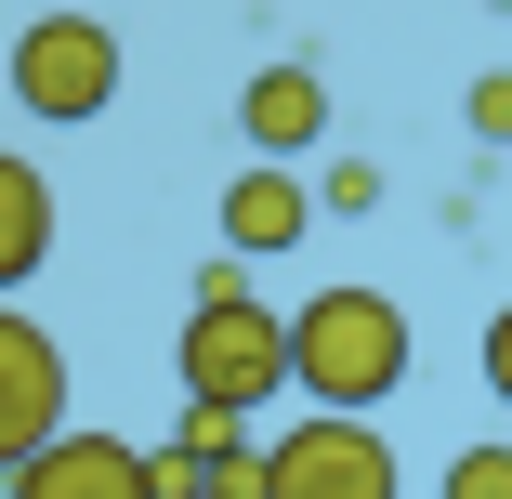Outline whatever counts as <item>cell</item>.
I'll return each mask as SVG.
<instances>
[{
  "label": "cell",
  "instance_id": "1",
  "mask_svg": "<svg viewBox=\"0 0 512 499\" xmlns=\"http://www.w3.org/2000/svg\"><path fill=\"white\" fill-rule=\"evenodd\" d=\"M394 381H407V316L381 303V289H316V303L289 316V394L302 408L368 421Z\"/></svg>",
  "mask_w": 512,
  "mask_h": 499
},
{
  "label": "cell",
  "instance_id": "2",
  "mask_svg": "<svg viewBox=\"0 0 512 499\" xmlns=\"http://www.w3.org/2000/svg\"><path fill=\"white\" fill-rule=\"evenodd\" d=\"M0 92L40 119V132H79V119H106L119 106V27L106 14H40L0 40Z\"/></svg>",
  "mask_w": 512,
  "mask_h": 499
},
{
  "label": "cell",
  "instance_id": "3",
  "mask_svg": "<svg viewBox=\"0 0 512 499\" xmlns=\"http://www.w3.org/2000/svg\"><path fill=\"white\" fill-rule=\"evenodd\" d=\"M184 394H197V408H276V394H289V329L263 303L184 316Z\"/></svg>",
  "mask_w": 512,
  "mask_h": 499
},
{
  "label": "cell",
  "instance_id": "4",
  "mask_svg": "<svg viewBox=\"0 0 512 499\" xmlns=\"http://www.w3.org/2000/svg\"><path fill=\"white\" fill-rule=\"evenodd\" d=\"M263 473H276V499H394V447H381V421H342V408L289 421V434L263 447Z\"/></svg>",
  "mask_w": 512,
  "mask_h": 499
},
{
  "label": "cell",
  "instance_id": "5",
  "mask_svg": "<svg viewBox=\"0 0 512 499\" xmlns=\"http://www.w3.org/2000/svg\"><path fill=\"white\" fill-rule=\"evenodd\" d=\"M0 499H158V447H132V434H53V447H27L14 473H0Z\"/></svg>",
  "mask_w": 512,
  "mask_h": 499
},
{
  "label": "cell",
  "instance_id": "6",
  "mask_svg": "<svg viewBox=\"0 0 512 499\" xmlns=\"http://www.w3.org/2000/svg\"><path fill=\"white\" fill-rule=\"evenodd\" d=\"M53 434H66V342L0 303V473L27 447H53Z\"/></svg>",
  "mask_w": 512,
  "mask_h": 499
},
{
  "label": "cell",
  "instance_id": "7",
  "mask_svg": "<svg viewBox=\"0 0 512 499\" xmlns=\"http://www.w3.org/2000/svg\"><path fill=\"white\" fill-rule=\"evenodd\" d=\"M316 237V184H302L289 158H250L237 184H224V250L237 263H276V250H302Z\"/></svg>",
  "mask_w": 512,
  "mask_h": 499
},
{
  "label": "cell",
  "instance_id": "8",
  "mask_svg": "<svg viewBox=\"0 0 512 499\" xmlns=\"http://www.w3.org/2000/svg\"><path fill=\"white\" fill-rule=\"evenodd\" d=\"M237 132H250V158H302V145H329V79L302 66V53L250 66V92H237Z\"/></svg>",
  "mask_w": 512,
  "mask_h": 499
},
{
  "label": "cell",
  "instance_id": "9",
  "mask_svg": "<svg viewBox=\"0 0 512 499\" xmlns=\"http://www.w3.org/2000/svg\"><path fill=\"white\" fill-rule=\"evenodd\" d=\"M53 263V184H40V158H14L0 145V303Z\"/></svg>",
  "mask_w": 512,
  "mask_h": 499
},
{
  "label": "cell",
  "instance_id": "10",
  "mask_svg": "<svg viewBox=\"0 0 512 499\" xmlns=\"http://www.w3.org/2000/svg\"><path fill=\"white\" fill-rule=\"evenodd\" d=\"M158 460H184V473L250 460V408H197V394H184V421H171V447H158Z\"/></svg>",
  "mask_w": 512,
  "mask_h": 499
},
{
  "label": "cell",
  "instance_id": "11",
  "mask_svg": "<svg viewBox=\"0 0 512 499\" xmlns=\"http://www.w3.org/2000/svg\"><path fill=\"white\" fill-rule=\"evenodd\" d=\"M368 211H381V171L368 158H329L316 171V224H368Z\"/></svg>",
  "mask_w": 512,
  "mask_h": 499
},
{
  "label": "cell",
  "instance_id": "12",
  "mask_svg": "<svg viewBox=\"0 0 512 499\" xmlns=\"http://www.w3.org/2000/svg\"><path fill=\"white\" fill-rule=\"evenodd\" d=\"M434 499H512V447H460Z\"/></svg>",
  "mask_w": 512,
  "mask_h": 499
},
{
  "label": "cell",
  "instance_id": "13",
  "mask_svg": "<svg viewBox=\"0 0 512 499\" xmlns=\"http://www.w3.org/2000/svg\"><path fill=\"white\" fill-rule=\"evenodd\" d=\"M460 119H473V145H512V66H486V79L460 92Z\"/></svg>",
  "mask_w": 512,
  "mask_h": 499
},
{
  "label": "cell",
  "instance_id": "14",
  "mask_svg": "<svg viewBox=\"0 0 512 499\" xmlns=\"http://www.w3.org/2000/svg\"><path fill=\"white\" fill-rule=\"evenodd\" d=\"M211 303H263V289H250V263H237V250H211V263H197V316H211Z\"/></svg>",
  "mask_w": 512,
  "mask_h": 499
},
{
  "label": "cell",
  "instance_id": "15",
  "mask_svg": "<svg viewBox=\"0 0 512 499\" xmlns=\"http://www.w3.org/2000/svg\"><path fill=\"white\" fill-rule=\"evenodd\" d=\"M486 394H499V408H512V303L486 316Z\"/></svg>",
  "mask_w": 512,
  "mask_h": 499
}]
</instances>
